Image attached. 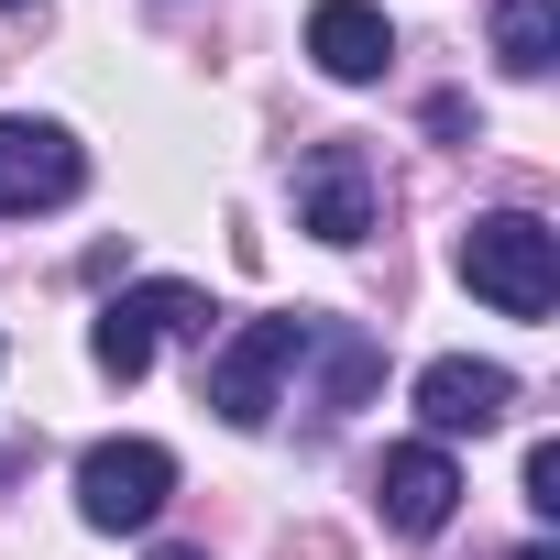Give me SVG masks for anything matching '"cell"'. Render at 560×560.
Returning <instances> with one entry per match:
<instances>
[{
	"label": "cell",
	"instance_id": "cell-1",
	"mask_svg": "<svg viewBox=\"0 0 560 560\" xmlns=\"http://www.w3.org/2000/svg\"><path fill=\"white\" fill-rule=\"evenodd\" d=\"M462 287L494 298L505 319H549L560 308V231L538 209H483L462 231Z\"/></svg>",
	"mask_w": 560,
	"mask_h": 560
},
{
	"label": "cell",
	"instance_id": "cell-12",
	"mask_svg": "<svg viewBox=\"0 0 560 560\" xmlns=\"http://www.w3.org/2000/svg\"><path fill=\"white\" fill-rule=\"evenodd\" d=\"M527 505H538V516L560 505V440H538V451H527Z\"/></svg>",
	"mask_w": 560,
	"mask_h": 560
},
{
	"label": "cell",
	"instance_id": "cell-9",
	"mask_svg": "<svg viewBox=\"0 0 560 560\" xmlns=\"http://www.w3.org/2000/svg\"><path fill=\"white\" fill-rule=\"evenodd\" d=\"M308 56H319V78L374 89V78H385V56H396V34H385L374 0H319V12H308Z\"/></svg>",
	"mask_w": 560,
	"mask_h": 560
},
{
	"label": "cell",
	"instance_id": "cell-5",
	"mask_svg": "<svg viewBox=\"0 0 560 560\" xmlns=\"http://www.w3.org/2000/svg\"><path fill=\"white\" fill-rule=\"evenodd\" d=\"M298 231H319L330 253H352L374 231V165H363V143H308L298 154Z\"/></svg>",
	"mask_w": 560,
	"mask_h": 560
},
{
	"label": "cell",
	"instance_id": "cell-6",
	"mask_svg": "<svg viewBox=\"0 0 560 560\" xmlns=\"http://www.w3.org/2000/svg\"><path fill=\"white\" fill-rule=\"evenodd\" d=\"M165 330H209V298H198V287H132V298H110V308H100L89 352H100V374H121V385H132V374L154 363V341H165Z\"/></svg>",
	"mask_w": 560,
	"mask_h": 560
},
{
	"label": "cell",
	"instance_id": "cell-10",
	"mask_svg": "<svg viewBox=\"0 0 560 560\" xmlns=\"http://www.w3.org/2000/svg\"><path fill=\"white\" fill-rule=\"evenodd\" d=\"M549 56H560V0H494V67L549 78Z\"/></svg>",
	"mask_w": 560,
	"mask_h": 560
},
{
	"label": "cell",
	"instance_id": "cell-8",
	"mask_svg": "<svg viewBox=\"0 0 560 560\" xmlns=\"http://www.w3.org/2000/svg\"><path fill=\"white\" fill-rule=\"evenodd\" d=\"M505 407H516V374H505V363H472V352H451V363H429V374H418V418H429V440L505 429Z\"/></svg>",
	"mask_w": 560,
	"mask_h": 560
},
{
	"label": "cell",
	"instance_id": "cell-2",
	"mask_svg": "<svg viewBox=\"0 0 560 560\" xmlns=\"http://www.w3.org/2000/svg\"><path fill=\"white\" fill-rule=\"evenodd\" d=\"M298 363H308V319H242V330L209 352V385H198V396H209L231 429H264Z\"/></svg>",
	"mask_w": 560,
	"mask_h": 560
},
{
	"label": "cell",
	"instance_id": "cell-7",
	"mask_svg": "<svg viewBox=\"0 0 560 560\" xmlns=\"http://www.w3.org/2000/svg\"><path fill=\"white\" fill-rule=\"evenodd\" d=\"M451 505H462V472H451L440 440H396V451L374 462V516H385L396 538H440Z\"/></svg>",
	"mask_w": 560,
	"mask_h": 560
},
{
	"label": "cell",
	"instance_id": "cell-3",
	"mask_svg": "<svg viewBox=\"0 0 560 560\" xmlns=\"http://www.w3.org/2000/svg\"><path fill=\"white\" fill-rule=\"evenodd\" d=\"M165 494H176V451L165 440H100L89 462H78V516L89 527H154L165 516Z\"/></svg>",
	"mask_w": 560,
	"mask_h": 560
},
{
	"label": "cell",
	"instance_id": "cell-14",
	"mask_svg": "<svg viewBox=\"0 0 560 560\" xmlns=\"http://www.w3.org/2000/svg\"><path fill=\"white\" fill-rule=\"evenodd\" d=\"M154 560H198V549H154Z\"/></svg>",
	"mask_w": 560,
	"mask_h": 560
},
{
	"label": "cell",
	"instance_id": "cell-15",
	"mask_svg": "<svg viewBox=\"0 0 560 560\" xmlns=\"http://www.w3.org/2000/svg\"><path fill=\"white\" fill-rule=\"evenodd\" d=\"M0 12H23V0H0Z\"/></svg>",
	"mask_w": 560,
	"mask_h": 560
},
{
	"label": "cell",
	"instance_id": "cell-13",
	"mask_svg": "<svg viewBox=\"0 0 560 560\" xmlns=\"http://www.w3.org/2000/svg\"><path fill=\"white\" fill-rule=\"evenodd\" d=\"M516 560H560V549H549V538H527V549H516Z\"/></svg>",
	"mask_w": 560,
	"mask_h": 560
},
{
	"label": "cell",
	"instance_id": "cell-11",
	"mask_svg": "<svg viewBox=\"0 0 560 560\" xmlns=\"http://www.w3.org/2000/svg\"><path fill=\"white\" fill-rule=\"evenodd\" d=\"M308 352H330L319 407H363V396H374V374H385V352H374L363 330H341V319H308Z\"/></svg>",
	"mask_w": 560,
	"mask_h": 560
},
{
	"label": "cell",
	"instance_id": "cell-4",
	"mask_svg": "<svg viewBox=\"0 0 560 560\" xmlns=\"http://www.w3.org/2000/svg\"><path fill=\"white\" fill-rule=\"evenodd\" d=\"M89 187V154H78V132H56V121H0V220H23V209H67Z\"/></svg>",
	"mask_w": 560,
	"mask_h": 560
}]
</instances>
